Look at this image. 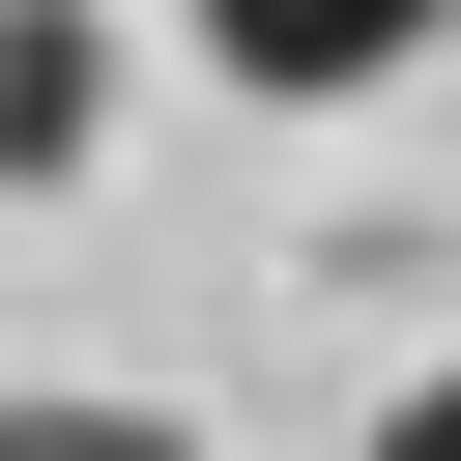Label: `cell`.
<instances>
[{
    "instance_id": "obj_1",
    "label": "cell",
    "mask_w": 461,
    "mask_h": 461,
    "mask_svg": "<svg viewBox=\"0 0 461 461\" xmlns=\"http://www.w3.org/2000/svg\"><path fill=\"white\" fill-rule=\"evenodd\" d=\"M432 29H461V0H202V58H230V86H288V115H346V86H403Z\"/></svg>"
},
{
    "instance_id": "obj_2",
    "label": "cell",
    "mask_w": 461,
    "mask_h": 461,
    "mask_svg": "<svg viewBox=\"0 0 461 461\" xmlns=\"http://www.w3.org/2000/svg\"><path fill=\"white\" fill-rule=\"evenodd\" d=\"M86 144H115V29H86V0H29V29H0V173L58 202Z\"/></svg>"
},
{
    "instance_id": "obj_3",
    "label": "cell",
    "mask_w": 461,
    "mask_h": 461,
    "mask_svg": "<svg viewBox=\"0 0 461 461\" xmlns=\"http://www.w3.org/2000/svg\"><path fill=\"white\" fill-rule=\"evenodd\" d=\"M0 461H173L144 403H0Z\"/></svg>"
},
{
    "instance_id": "obj_4",
    "label": "cell",
    "mask_w": 461,
    "mask_h": 461,
    "mask_svg": "<svg viewBox=\"0 0 461 461\" xmlns=\"http://www.w3.org/2000/svg\"><path fill=\"white\" fill-rule=\"evenodd\" d=\"M375 461H461V375H403V403H375Z\"/></svg>"
}]
</instances>
